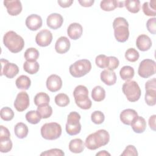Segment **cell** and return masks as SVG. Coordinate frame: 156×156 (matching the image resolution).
<instances>
[{"label":"cell","instance_id":"6da1fadb","mask_svg":"<svg viewBox=\"0 0 156 156\" xmlns=\"http://www.w3.org/2000/svg\"><path fill=\"white\" fill-rule=\"evenodd\" d=\"M110 141V135L104 129H100L90 134L85 141V146L90 150H96L105 146Z\"/></svg>","mask_w":156,"mask_h":156},{"label":"cell","instance_id":"7a4b0ae2","mask_svg":"<svg viewBox=\"0 0 156 156\" xmlns=\"http://www.w3.org/2000/svg\"><path fill=\"white\" fill-rule=\"evenodd\" d=\"M4 46L12 53L21 51L24 46V39L13 30L8 31L3 37Z\"/></svg>","mask_w":156,"mask_h":156},{"label":"cell","instance_id":"3957f363","mask_svg":"<svg viewBox=\"0 0 156 156\" xmlns=\"http://www.w3.org/2000/svg\"><path fill=\"white\" fill-rule=\"evenodd\" d=\"M114 35L116 40L121 43L126 41L129 37V23L122 17L116 18L113 22Z\"/></svg>","mask_w":156,"mask_h":156},{"label":"cell","instance_id":"277c9868","mask_svg":"<svg viewBox=\"0 0 156 156\" xmlns=\"http://www.w3.org/2000/svg\"><path fill=\"white\" fill-rule=\"evenodd\" d=\"M73 96L76 105L83 110L90 109L92 102L88 98V90L87 88L82 85L77 86L73 91Z\"/></svg>","mask_w":156,"mask_h":156},{"label":"cell","instance_id":"5b68a950","mask_svg":"<svg viewBox=\"0 0 156 156\" xmlns=\"http://www.w3.org/2000/svg\"><path fill=\"white\" fill-rule=\"evenodd\" d=\"M122 90L127 100L132 102L137 101L141 96L140 88L137 82L134 80H130L125 82L122 85Z\"/></svg>","mask_w":156,"mask_h":156},{"label":"cell","instance_id":"8992f818","mask_svg":"<svg viewBox=\"0 0 156 156\" xmlns=\"http://www.w3.org/2000/svg\"><path fill=\"white\" fill-rule=\"evenodd\" d=\"M91 69V63L87 59H81L71 65L69 68V73L74 77L79 78L88 73Z\"/></svg>","mask_w":156,"mask_h":156},{"label":"cell","instance_id":"52a82bcc","mask_svg":"<svg viewBox=\"0 0 156 156\" xmlns=\"http://www.w3.org/2000/svg\"><path fill=\"white\" fill-rule=\"evenodd\" d=\"M41 136L48 140H54L58 138L62 135L61 126L54 122L45 123L41 127Z\"/></svg>","mask_w":156,"mask_h":156},{"label":"cell","instance_id":"ba28073f","mask_svg":"<svg viewBox=\"0 0 156 156\" xmlns=\"http://www.w3.org/2000/svg\"><path fill=\"white\" fill-rule=\"evenodd\" d=\"M80 115L76 112H71L69 113L66 124V132L69 135H76L81 130V124L79 122Z\"/></svg>","mask_w":156,"mask_h":156},{"label":"cell","instance_id":"9c48e42d","mask_svg":"<svg viewBox=\"0 0 156 156\" xmlns=\"http://www.w3.org/2000/svg\"><path fill=\"white\" fill-rule=\"evenodd\" d=\"M156 69L155 62L151 59H144L142 60L139 65L138 73L143 78H148L155 74Z\"/></svg>","mask_w":156,"mask_h":156},{"label":"cell","instance_id":"30bf717a","mask_svg":"<svg viewBox=\"0 0 156 156\" xmlns=\"http://www.w3.org/2000/svg\"><path fill=\"white\" fill-rule=\"evenodd\" d=\"M1 76L4 75L9 79H12L19 73L18 66L13 63H10L7 60L1 58Z\"/></svg>","mask_w":156,"mask_h":156},{"label":"cell","instance_id":"8fae6325","mask_svg":"<svg viewBox=\"0 0 156 156\" xmlns=\"http://www.w3.org/2000/svg\"><path fill=\"white\" fill-rule=\"evenodd\" d=\"M29 97L25 91L20 92L14 101L13 105L15 109L18 112H23L29 106Z\"/></svg>","mask_w":156,"mask_h":156},{"label":"cell","instance_id":"7c38bea8","mask_svg":"<svg viewBox=\"0 0 156 156\" xmlns=\"http://www.w3.org/2000/svg\"><path fill=\"white\" fill-rule=\"evenodd\" d=\"M52 40V34L49 30L43 29L40 31L35 37L36 43L41 47L49 46Z\"/></svg>","mask_w":156,"mask_h":156},{"label":"cell","instance_id":"4fadbf2b","mask_svg":"<svg viewBox=\"0 0 156 156\" xmlns=\"http://www.w3.org/2000/svg\"><path fill=\"white\" fill-rule=\"evenodd\" d=\"M62 80L57 74H51L46 80V87L51 92H56L61 89Z\"/></svg>","mask_w":156,"mask_h":156},{"label":"cell","instance_id":"5bb4252c","mask_svg":"<svg viewBox=\"0 0 156 156\" xmlns=\"http://www.w3.org/2000/svg\"><path fill=\"white\" fill-rule=\"evenodd\" d=\"M4 5L6 7L8 13L11 16H16L22 11V4L20 1H4Z\"/></svg>","mask_w":156,"mask_h":156},{"label":"cell","instance_id":"9a60e30c","mask_svg":"<svg viewBox=\"0 0 156 156\" xmlns=\"http://www.w3.org/2000/svg\"><path fill=\"white\" fill-rule=\"evenodd\" d=\"M25 23L29 30L35 31L42 26L43 21L40 16L37 14H32L26 18Z\"/></svg>","mask_w":156,"mask_h":156},{"label":"cell","instance_id":"2e32d148","mask_svg":"<svg viewBox=\"0 0 156 156\" xmlns=\"http://www.w3.org/2000/svg\"><path fill=\"white\" fill-rule=\"evenodd\" d=\"M63 23V18L62 16L57 13L50 14L47 19L46 23L48 26L52 29H57L60 28Z\"/></svg>","mask_w":156,"mask_h":156},{"label":"cell","instance_id":"e0dca14e","mask_svg":"<svg viewBox=\"0 0 156 156\" xmlns=\"http://www.w3.org/2000/svg\"><path fill=\"white\" fill-rule=\"evenodd\" d=\"M71 46L69 39L64 36L60 37L57 39L55 44V51L58 54H65L67 52Z\"/></svg>","mask_w":156,"mask_h":156},{"label":"cell","instance_id":"ac0fdd59","mask_svg":"<svg viewBox=\"0 0 156 156\" xmlns=\"http://www.w3.org/2000/svg\"><path fill=\"white\" fill-rule=\"evenodd\" d=\"M82 26L77 23L70 24L67 29V34L68 37L74 40L79 39L82 36Z\"/></svg>","mask_w":156,"mask_h":156},{"label":"cell","instance_id":"d6986e66","mask_svg":"<svg viewBox=\"0 0 156 156\" xmlns=\"http://www.w3.org/2000/svg\"><path fill=\"white\" fill-rule=\"evenodd\" d=\"M136 46L139 50L141 51H146L152 46L151 39L147 35H140L136 40Z\"/></svg>","mask_w":156,"mask_h":156},{"label":"cell","instance_id":"ffe728a7","mask_svg":"<svg viewBox=\"0 0 156 156\" xmlns=\"http://www.w3.org/2000/svg\"><path fill=\"white\" fill-rule=\"evenodd\" d=\"M138 116L137 112L131 108H127L122 110L119 115L121 121L126 125H130L132 121Z\"/></svg>","mask_w":156,"mask_h":156},{"label":"cell","instance_id":"44dd1931","mask_svg":"<svg viewBox=\"0 0 156 156\" xmlns=\"http://www.w3.org/2000/svg\"><path fill=\"white\" fill-rule=\"evenodd\" d=\"M124 6V1H119L116 0H104L101 2L100 7L104 11H112L116 7H123Z\"/></svg>","mask_w":156,"mask_h":156},{"label":"cell","instance_id":"7402d4cb","mask_svg":"<svg viewBox=\"0 0 156 156\" xmlns=\"http://www.w3.org/2000/svg\"><path fill=\"white\" fill-rule=\"evenodd\" d=\"M100 77L102 82L108 86L114 85L116 82V76L113 70L104 69L101 72Z\"/></svg>","mask_w":156,"mask_h":156},{"label":"cell","instance_id":"603a6c76","mask_svg":"<svg viewBox=\"0 0 156 156\" xmlns=\"http://www.w3.org/2000/svg\"><path fill=\"white\" fill-rule=\"evenodd\" d=\"M130 126L135 133H141L144 132L146 128V122L143 117L137 116L132 121Z\"/></svg>","mask_w":156,"mask_h":156},{"label":"cell","instance_id":"cb8c5ba5","mask_svg":"<svg viewBox=\"0 0 156 156\" xmlns=\"http://www.w3.org/2000/svg\"><path fill=\"white\" fill-rule=\"evenodd\" d=\"M84 144L83 141L80 138L71 140L69 143V149L71 152L79 154L84 150Z\"/></svg>","mask_w":156,"mask_h":156},{"label":"cell","instance_id":"d4e9b609","mask_svg":"<svg viewBox=\"0 0 156 156\" xmlns=\"http://www.w3.org/2000/svg\"><path fill=\"white\" fill-rule=\"evenodd\" d=\"M15 84L18 89L27 90L30 87L31 80L28 76L26 75H21L16 79Z\"/></svg>","mask_w":156,"mask_h":156},{"label":"cell","instance_id":"484cf974","mask_svg":"<svg viewBox=\"0 0 156 156\" xmlns=\"http://www.w3.org/2000/svg\"><path fill=\"white\" fill-rule=\"evenodd\" d=\"M28 127L26 124L23 122L17 123L14 127V132L15 135L20 139L24 138L28 134Z\"/></svg>","mask_w":156,"mask_h":156},{"label":"cell","instance_id":"4316f807","mask_svg":"<svg viewBox=\"0 0 156 156\" xmlns=\"http://www.w3.org/2000/svg\"><path fill=\"white\" fill-rule=\"evenodd\" d=\"M156 1L155 0L151 1L149 2H145L142 6L144 13L149 16H155L156 15Z\"/></svg>","mask_w":156,"mask_h":156},{"label":"cell","instance_id":"83f0119b","mask_svg":"<svg viewBox=\"0 0 156 156\" xmlns=\"http://www.w3.org/2000/svg\"><path fill=\"white\" fill-rule=\"evenodd\" d=\"M91 98L96 102H101L105 98V91L101 86L94 87L91 91Z\"/></svg>","mask_w":156,"mask_h":156},{"label":"cell","instance_id":"f1b7e54d","mask_svg":"<svg viewBox=\"0 0 156 156\" xmlns=\"http://www.w3.org/2000/svg\"><path fill=\"white\" fill-rule=\"evenodd\" d=\"M13 144L10 136H0V151L2 153H7L12 149Z\"/></svg>","mask_w":156,"mask_h":156},{"label":"cell","instance_id":"f546056e","mask_svg":"<svg viewBox=\"0 0 156 156\" xmlns=\"http://www.w3.org/2000/svg\"><path fill=\"white\" fill-rule=\"evenodd\" d=\"M40 68L39 63L37 61H26L23 65L24 70L30 74H34L37 73Z\"/></svg>","mask_w":156,"mask_h":156},{"label":"cell","instance_id":"4dcf8cb0","mask_svg":"<svg viewBox=\"0 0 156 156\" xmlns=\"http://www.w3.org/2000/svg\"><path fill=\"white\" fill-rule=\"evenodd\" d=\"M135 74L134 69L130 66H124L120 69L119 75L121 78L124 80H130Z\"/></svg>","mask_w":156,"mask_h":156},{"label":"cell","instance_id":"1f68e13d","mask_svg":"<svg viewBox=\"0 0 156 156\" xmlns=\"http://www.w3.org/2000/svg\"><path fill=\"white\" fill-rule=\"evenodd\" d=\"M37 111L40 117L43 119L49 118L52 114V108L49 104H42L38 106Z\"/></svg>","mask_w":156,"mask_h":156},{"label":"cell","instance_id":"d6a6232c","mask_svg":"<svg viewBox=\"0 0 156 156\" xmlns=\"http://www.w3.org/2000/svg\"><path fill=\"white\" fill-rule=\"evenodd\" d=\"M124 6L129 12L136 13L140 10V1L138 0H126L124 1Z\"/></svg>","mask_w":156,"mask_h":156},{"label":"cell","instance_id":"836d02e7","mask_svg":"<svg viewBox=\"0 0 156 156\" xmlns=\"http://www.w3.org/2000/svg\"><path fill=\"white\" fill-rule=\"evenodd\" d=\"M144 99L148 105H155L156 103V89H146Z\"/></svg>","mask_w":156,"mask_h":156},{"label":"cell","instance_id":"e575fe53","mask_svg":"<svg viewBox=\"0 0 156 156\" xmlns=\"http://www.w3.org/2000/svg\"><path fill=\"white\" fill-rule=\"evenodd\" d=\"M34 100L35 104L37 106H39L42 104H49L50 98L48 94L43 92H40L35 96Z\"/></svg>","mask_w":156,"mask_h":156},{"label":"cell","instance_id":"d590c367","mask_svg":"<svg viewBox=\"0 0 156 156\" xmlns=\"http://www.w3.org/2000/svg\"><path fill=\"white\" fill-rule=\"evenodd\" d=\"M24 56L27 61H36L39 57V52L35 48H29L25 51Z\"/></svg>","mask_w":156,"mask_h":156},{"label":"cell","instance_id":"8d00e7d4","mask_svg":"<svg viewBox=\"0 0 156 156\" xmlns=\"http://www.w3.org/2000/svg\"><path fill=\"white\" fill-rule=\"evenodd\" d=\"M96 65L100 68H107L110 63L109 57L104 54L98 55L95 59Z\"/></svg>","mask_w":156,"mask_h":156},{"label":"cell","instance_id":"74e56055","mask_svg":"<svg viewBox=\"0 0 156 156\" xmlns=\"http://www.w3.org/2000/svg\"><path fill=\"white\" fill-rule=\"evenodd\" d=\"M54 101L59 107H66L69 104V98L65 93H59L55 96Z\"/></svg>","mask_w":156,"mask_h":156},{"label":"cell","instance_id":"f35d334b","mask_svg":"<svg viewBox=\"0 0 156 156\" xmlns=\"http://www.w3.org/2000/svg\"><path fill=\"white\" fill-rule=\"evenodd\" d=\"M25 116H26V120L29 123L32 124H38L41 119V118L38 113L37 111H35V110H30L26 114Z\"/></svg>","mask_w":156,"mask_h":156},{"label":"cell","instance_id":"ab89813d","mask_svg":"<svg viewBox=\"0 0 156 156\" xmlns=\"http://www.w3.org/2000/svg\"><path fill=\"white\" fill-rule=\"evenodd\" d=\"M0 114L1 119L5 121H9L14 117L13 111L12 110V108L8 107L2 108L0 111Z\"/></svg>","mask_w":156,"mask_h":156},{"label":"cell","instance_id":"60d3db41","mask_svg":"<svg viewBox=\"0 0 156 156\" xmlns=\"http://www.w3.org/2000/svg\"><path fill=\"white\" fill-rule=\"evenodd\" d=\"M138 52L134 48H129L125 52V58L130 62H135L139 58Z\"/></svg>","mask_w":156,"mask_h":156},{"label":"cell","instance_id":"b9f144b4","mask_svg":"<svg viewBox=\"0 0 156 156\" xmlns=\"http://www.w3.org/2000/svg\"><path fill=\"white\" fill-rule=\"evenodd\" d=\"M91 119L93 123L96 124H101L104 121L105 116L102 112L96 110L91 113Z\"/></svg>","mask_w":156,"mask_h":156},{"label":"cell","instance_id":"7bdbcfd3","mask_svg":"<svg viewBox=\"0 0 156 156\" xmlns=\"http://www.w3.org/2000/svg\"><path fill=\"white\" fill-rule=\"evenodd\" d=\"M65 155L64 152L60 149H57V148H54V149H51L48 151H46L42 153H41L40 155L41 156H54V155H57V156H63Z\"/></svg>","mask_w":156,"mask_h":156},{"label":"cell","instance_id":"ee69618b","mask_svg":"<svg viewBox=\"0 0 156 156\" xmlns=\"http://www.w3.org/2000/svg\"><path fill=\"white\" fill-rule=\"evenodd\" d=\"M156 18H152L147 20L146 23V27L148 31L152 34H155L156 33Z\"/></svg>","mask_w":156,"mask_h":156},{"label":"cell","instance_id":"f6af8a7d","mask_svg":"<svg viewBox=\"0 0 156 156\" xmlns=\"http://www.w3.org/2000/svg\"><path fill=\"white\" fill-rule=\"evenodd\" d=\"M121 156L127 155H138V152L136 147L133 145H128L121 154Z\"/></svg>","mask_w":156,"mask_h":156},{"label":"cell","instance_id":"bcb514c9","mask_svg":"<svg viewBox=\"0 0 156 156\" xmlns=\"http://www.w3.org/2000/svg\"><path fill=\"white\" fill-rule=\"evenodd\" d=\"M109 58H110V63L108 65V67L107 68V69H110V70H114L115 69H116L119 65V60L114 56H109Z\"/></svg>","mask_w":156,"mask_h":156},{"label":"cell","instance_id":"7dc6e473","mask_svg":"<svg viewBox=\"0 0 156 156\" xmlns=\"http://www.w3.org/2000/svg\"><path fill=\"white\" fill-rule=\"evenodd\" d=\"M145 88L146 89H156V79L153 78L147 80L145 84Z\"/></svg>","mask_w":156,"mask_h":156},{"label":"cell","instance_id":"c3c4849f","mask_svg":"<svg viewBox=\"0 0 156 156\" xmlns=\"http://www.w3.org/2000/svg\"><path fill=\"white\" fill-rule=\"evenodd\" d=\"M57 2L60 7L63 8H66V7H70L72 5V4L73 3V0H63V1L59 0L57 1Z\"/></svg>","mask_w":156,"mask_h":156},{"label":"cell","instance_id":"681fc988","mask_svg":"<svg viewBox=\"0 0 156 156\" xmlns=\"http://www.w3.org/2000/svg\"><path fill=\"white\" fill-rule=\"evenodd\" d=\"M155 118H156V115H153L151 116L149 119V127L154 131L155 130Z\"/></svg>","mask_w":156,"mask_h":156},{"label":"cell","instance_id":"f907efd6","mask_svg":"<svg viewBox=\"0 0 156 156\" xmlns=\"http://www.w3.org/2000/svg\"><path fill=\"white\" fill-rule=\"evenodd\" d=\"M79 3L83 7H91L92 5L94 4V0H79L78 1Z\"/></svg>","mask_w":156,"mask_h":156},{"label":"cell","instance_id":"816d5d0a","mask_svg":"<svg viewBox=\"0 0 156 156\" xmlns=\"http://www.w3.org/2000/svg\"><path fill=\"white\" fill-rule=\"evenodd\" d=\"M96 155H101V156H105V155H110V154L107 152L106 151H101L99 152H98Z\"/></svg>","mask_w":156,"mask_h":156}]
</instances>
